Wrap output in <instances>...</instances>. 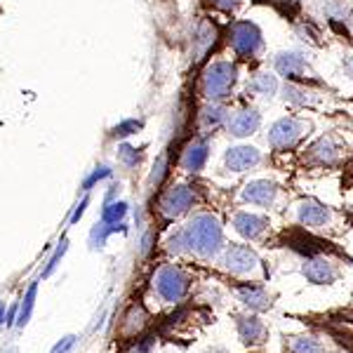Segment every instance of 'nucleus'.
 Masks as SVG:
<instances>
[{"label": "nucleus", "instance_id": "a211bd4d", "mask_svg": "<svg viewBox=\"0 0 353 353\" xmlns=\"http://www.w3.org/2000/svg\"><path fill=\"white\" fill-rule=\"evenodd\" d=\"M214 41H217V28L210 24V21H203V24L198 26V31H196V38H193V43H196L198 59H203V54L208 52L210 48H212Z\"/></svg>", "mask_w": 353, "mask_h": 353}, {"label": "nucleus", "instance_id": "4be33fe9", "mask_svg": "<svg viewBox=\"0 0 353 353\" xmlns=\"http://www.w3.org/2000/svg\"><path fill=\"white\" fill-rule=\"evenodd\" d=\"M290 353H325V349L316 337H292Z\"/></svg>", "mask_w": 353, "mask_h": 353}, {"label": "nucleus", "instance_id": "a878e982", "mask_svg": "<svg viewBox=\"0 0 353 353\" xmlns=\"http://www.w3.org/2000/svg\"><path fill=\"white\" fill-rule=\"evenodd\" d=\"M323 10H325V14L332 17V19H346V17H349L346 5L341 3V0H325V3H323Z\"/></svg>", "mask_w": 353, "mask_h": 353}, {"label": "nucleus", "instance_id": "b1692460", "mask_svg": "<svg viewBox=\"0 0 353 353\" xmlns=\"http://www.w3.org/2000/svg\"><path fill=\"white\" fill-rule=\"evenodd\" d=\"M125 212H128V205L125 203H109L104 208L101 221H104V224H118V221L125 217Z\"/></svg>", "mask_w": 353, "mask_h": 353}, {"label": "nucleus", "instance_id": "f3484780", "mask_svg": "<svg viewBox=\"0 0 353 353\" xmlns=\"http://www.w3.org/2000/svg\"><path fill=\"white\" fill-rule=\"evenodd\" d=\"M276 68H278V73L285 78H301L306 71V61H304V57L297 52H283L276 59Z\"/></svg>", "mask_w": 353, "mask_h": 353}, {"label": "nucleus", "instance_id": "473e14b6", "mask_svg": "<svg viewBox=\"0 0 353 353\" xmlns=\"http://www.w3.org/2000/svg\"><path fill=\"white\" fill-rule=\"evenodd\" d=\"M212 3L217 5L219 10H233L241 0H212Z\"/></svg>", "mask_w": 353, "mask_h": 353}, {"label": "nucleus", "instance_id": "aec40b11", "mask_svg": "<svg viewBox=\"0 0 353 353\" xmlns=\"http://www.w3.org/2000/svg\"><path fill=\"white\" fill-rule=\"evenodd\" d=\"M283 97H285V101H292V104H299V106L313 104V101L318 99L316 92H311V90H304V88H297V85H285V90H283Z\"/></svg>", "mask_w": 353, "mask_h": 353}, {"label": "nucleus", "instance_id": "9d476101", "mask_svg": "<svg viewBox=\"0 0 353 353\" xmlns=\"http://www.w3.org/2000/svg\"><path fill=\"white\" fill-rule=\"evenodd\" d=\"M259 151L252 149V146H236V149H229V153H226V168L231 172H245V170L259 165Z\"/></svg>", "mask_w": 353, "mask_h": 353}, {"label": "nucleus", "instance_id": "1a4fd4ad", "mask_svg": "<svg viewBox=\"0 0 353 353\" xmlns=\"http://www.w3.org/2000/svg\"><path fill=\"white\" fill-rule=\"evenodd\" d=\"M299 221L304 226H311V229H318V226H325L330 221V210L323 203H318L316 198H306V201L299 203L297 208Z\"/></svg>", "mask_w": 353, "mask_h": 353}, {"label": "nucleus", "instance_id": "412c9836", "mask_svg": "<svg viewBox=\"0 0 353 353\" xmlns=\"http://www.w3.org/2000/svg\"><path fill=\"white\" fill-rule=\"evenodd\" d=\"M250 90H252L254 94H273L278 90V83H276V76H271V73H257V76L252 78V83H250Z\"/></svg>", "mask_w": 353, "mask_h": 353}, {"label": "nucleus", "instance_id": "2f4dec72", "mask_svg": "<svg viewBox=\"0 0 353 353\" xmlns=\"http://www.w3.org/2000/svg\"><path fill=\"white\" fill-rule=\"evenodd\" d=\"M165 176V158H161L156 165V170H153V174H151V181L153 184H161V179Z\"/></svg>", "mask_w": 353, "mask_h": 353}, {"label": "nucleus", "instance_id": "7c9ffc66", "mask_svg": "<svg viewBox=\"0 0 353 353\" xmlns=\"http://www.w3.org/2000/svg\"><path fill=\"white\" fill-rule=\"evenodd\" d=\"M73 344H76V337H64V339H61L59 344H57L54 349H52V353H68V351H71V346H73Z\"/></svg>", "mask_w": 353, "mask_h": 353}, {"label": "nucleus", "instance_id": "cd10ccee", "mask_svg": "<svg viewBox=\"0 0 353 353\" xmlns=\"http://www.w3.org/2000/svg\"><path fill=\"white\" fill-rule=\"evenodd\" d=\"M64 252H66V241H61L59 243V248H57V252L52 254V259H50V264H48V269L43 271V276H50L54 269H57V264H59V259L64 257Z\"/></svg>", "mask_w": 353, "mask_h": 353}, {"label": "nucleus", "instance_id": "423d86ee", "mask_svg": "<svg viewBox=\"0 0 353 353\" xmlns=\"http://www.w3.org/2000/svg\"><path fill=\"white\" fill-rule=\"evenodd\" d=\"M193 201H196V196L189 186H172L161 198V214L165 219H176L191 208Z\"/></svg>", "mask_w": 353, "mask_h": 353}, {"label": "nucleus", "instance_id": "c85d7f7f", "mask_svg": "<svg viewBox=\"0 0 353 353\" xmlns=\"http://www.w3.org/2000/svg\"><path fill=\"white\" fill-rule=\"evenodd\" d=\"M141 128V123L139 121H125V123H121L116 128V137H128V134H132V132H137V130Z\"/></svg>", "mask_w": 353, "mask_h": 353}, {"label": "nucleus", "instance_id": "5701e85b", "mask_svg": "<svg viewBox=\"0 0 353 353\" xmlns=\"http://www.w3.org/2000/svg\"><path fill=\"white\" fill-rule=\"evenodd\" d=\"M36 292H38V285L33 283V285L28 288V292H26L24 301H21V306H19V318H17V323H19L21 327H24L26 323H28V318H31L33 304H36Z\"/></svg>", "mask_w": 353, "mask_h": 353}, {"label": "nucleus", "instance_id": "0eeeda50", "mask_svg": "<svg viewBox=\"0 0 353 353\" xmlns=\"http://www.w3.org/2000/svg\"><path fill=\"white\" fill-rule=\"evenodd\" d=\"M224 264L231 273L243 276V273H250L252 269H257L259 257L254 254V250L248 248V245H233V248H229V252H226Z\"/></svg>", "mask_w": 353, "mask_h": 353}, {"label": "nucleus", "instance_id": "f257e3e1", "mask_svg": "<svg viewBox=\"0 0 353 353\" xmlns=\"http://www.w3.org/2000/svg\"><path fill=\"white\" fill-rule=\"evenodd\" d=\"M221 243H224V233H221L219 219L212 217V214H196L170 241V250H174V252H191L196 257L208 259L219 252Z\"/></svg>", "mask_w": 353, "mask_h": 353}, {"label": "nucleus", "instance_id": "c756f323", "mask_svg": "<svg viewBox=\"0 0 353 353\" xmlns=\"http://www.w3.org/2000/svg\"><path fill=\"white\" fill-rule=\"evenodd\" d=\"M104 176H109V168H97V172H92L88 176V179H85V189H92V186L97 184V181L99 179H104Z\"/></svg>", "mask_w": 353, "mask_h": 353}, {"label": "nucleus", "instance_id": "6e6552de", "mask_svg": "<svg viewBox=\"0 0 353 353\" xmlns=\"http://www.w3.org/2000/svg\"><path fill=\"white\" fill-rule=\"evenodd\" d=\"M304 276L313 285H330L337 281V269L325 257H313L304 264Z\"/></svg>", "mask_w": 353, "mask_h": 353}, {"label": "nucleus", "instance_id": "f8f14e48", "mask_svg": "<svg viewBox=\"0 0 353 353\" xmlns=\"http://www.w3.org/2000/svg\"><path fill=\"white\" fill-rule=\"evenodd\" d=\"M233 226H236V231L241 233L243 238L254 241V238H259L261 233L266 231L269 221H266V217H259V214L241 212V214H236V219H233Z\"/></svg>", "mask_w": 353, "mask_h": 353}, {"label": "nucleus", "instance_id": "e433bc0d", "mask_svg": "<svg viewBox=\"0 0 353 353\" xmlns=\"http://www.w3.org/2000/svg\"><path fill=\"white\" fill-rule=\"evenodd\" d=\"M346 21H349V26H351V28H353V12H351V14H349V17H346Z\"/></svg>", "mask_w": 353, "mask_h": 353}, {"label": "nucleus", "instance_id": "9b49d317", "mask_svg": "<svg viewBox=\"0 0 353 353\" xmlns=\"http://www.w3.org/2000/svg\"><path fill=\"white\" fill-rule=\"evenodd\" d=\"M278 196V186L273 181H266V179H257V181H250L243 191V198L248 203H254V205H271L276 201Z\"/></svg>", "mask_w": 353, "mask_h": 353}, {"label": "nucleus", "instance_id": "dca6fc26", "mask_svg": "<svg viewBox=\"0 0 353 353\" xmlns=\"http://www.w3.org/2000/svg\"><path fill=\"white\" fill-rule=\"evenodd\" d=\"M238 297L245 306H250L252 311H266L271 306V297L264 288L259 285H243L238 288Z\"/></svg>", "mask_w": 353, "mask_h": 353}, {"label": "nucleus", "instance_id": "ddd939ff", "mask_svg": "<svg viewBox=\"0 0 353 353\" xmlns=\"http://www.w3.org/2000/svg\"><path fill=\"white\" fill-rule=\"evenodd\" d=\"M208 156H210L208 141H203V139L191 141V144L186 146L184 156H181V168H184L186 172H198V170H203Z\"/></svg>", "mask_w": 353, "mask_h": 353}, {"label": "nucleus", "instance_id": "72a5a7b5", "mask_svg": "<svg viewBox=\"0 0 353 353\" xmlns=\"http://www.w3.org/2000/svg\"><path fill=\"white\" fill-rule=\"evenodd\" d=\"M85 205H88V198H85V201H83L81 205H78V210H76V214H73V219H71V221H78V219L83 217V212H85Z\"/></svg>", "mask_w": 353, "mask_h": 353}, {"label": "nucleus", "instance_id": "bb28decb", "mask_svg": "<svg viewBox=\"0 0 353 353\" xmlns=\"http://www.w3.org/2000/svg\"><path fill=\"white\" fill-rule=\"evenodd\" d=\"M118 161H121L125 168H134L137 163H139V153L132 146H121L118 149Z\"/></svg>", "mask_w": 353, "mask_h": 353}, {"label": "nucleus", "instance_id": "20e7f679", "mask_svg": "<svg viewBox=\"0 0 353 353\" xmlns=\"http://www.w3.org/2000/svg\"><path fill=\"white\" fill-rule=\"evenodd\" d=\"M309 130V125L299 118H283L269 130V144L273 149H292L294 144L304 137V132Z\"/></svg>", "mask_w": 353, "mask_h": 353}, {"label": "nucleus", "instance_id": "6ab92c4d", "mask_svg": "<svg viewBox=\"0 0 353 353\" xmlns=\"http://www.w3.org/2000/svg\"><path fill=\"white\" fill-rule=\"evenodd\" d=\"M309 158L316 163H334L337 161V146H334V141L330 139V137H325V139L316 141V144L311 146Z\"/></svg>", "mask_w": 353, "mask_h": 353}, {"label": "nucleus", "instance_id": "393cba45", "mask_svg": "<svg viewBox=\"0 0 353 353\" xmlns=\"http://www.w3.org/2000/svg\"><path fill=\"white\" fill-rule=\"evenodd\" d=\"M224 118H226V109H221L217 104L208 106V109L203 111V123L208 125V128H217L219 123H224Z\"/></svg>", "mask_w": 353, "mask_h": 353}, {"label": "nucleus", "instance_id": "2eb2a0df", "mask_svg": "<svg viewBox=\"0 0 353 353\" xmlns=\"http://www.w3.org/2000/svg\"><path fill=\"white\" fill-rule=\"evenodd\" d=\"M238 334L245 344H261L266 339V327L259 318H252V316H243L238 318Z\"/></svg>", "mask_w": 353, "mask_h": 353}, {"label": "nucleus", "instance_id": "f03ea898", "mask_svg": "<svg viewBox=\"0 0 353 353\" xmlns=\"http://www.w3.org/2000/svg\"><path fill=\"white\" fill-rule=\"evenodd\" d=\"M153 288H156L158 297H161L163 301L174 304V301L184 299L186 290H189V276H186L179 266H172V264L163 266V269H158V273H156Z\"/></svg>", "mask_w": 353, "mask_h": 353}, {"label": "nucleus", "instance_id": "c9c22d12", "mask_svg": "<svg viewBox=\"0 0 353 353\" xmlns=\"http://www.w3.org/2000/svg\"><path fill=\"white\" fill-rule=\"evenodd\" d=\"M3 321H5V304L0 301V323H3Z\"/></svg>", "mask_w": 353, "mask_h": 353}, {"label": "nucleus", "instance_id": "f704fd0d", "mask_svg": "<svg viewBox=\"0 0 353 353\" xmlns=\"http://www.w3.org/2000/svg\"><path fill=\"white\" fill-rule=\"evenodd\" d=\"M344 68H346V71H349V73H351V76H353V57H349V59H346V64H344Z\"/></svg>", "mask_w": 353, "mask_h": 353}, {"label": "nucleus", "instance_id": "7ed1b4c3", "mask_svg": "<svg viewBox=\"0 0 353 353\" xmlns=\"http://www.w3.org/2000/svg\"><path fill=\"white\" fill-rule=\"evenodd\" d=\"M233 83H236V66L231 61H217L205 73V97L219 101L229 97Z\"/></svg>", "mask_w": 353, "mask_h": 353}, {"label": "nucleus", "instance_id": "4468645a", "mask_svg": "<svg viewBox=\"0 0 353 353\" xmlns=\"http://www.w3.org/2000/svg\"><path fill=\"white\" fill-rule=\"evenodd\" d=\"M259 123H261V118H259L257 111H254V109H243V111H238L236 116L231 118L229 132L233 137H248V134L257 132Z\"/></svg>", "mask_w": 353, "mask_h": 353}, {"label": "nucleus", "instance_id": "39448f33", "mask_svg": "<svg viewBox=\"0 0 353 353\" xmlns=\"http://www.w3.org/2000/svg\"><path fill=\"white\" fill-rule=\"evenodd\" d=\"M231 45L241 57H254L261 50V33L250 21H238L231 33Z\"/></svg>", "mask_w": 353, "mask_h": 353}]
</instances>
